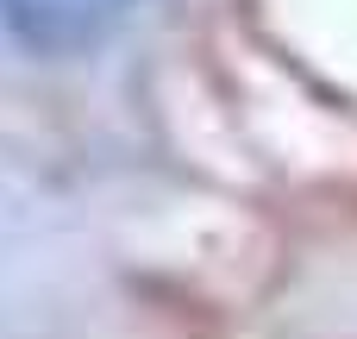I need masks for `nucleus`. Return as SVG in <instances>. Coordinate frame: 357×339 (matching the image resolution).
I'll return each mask as SVG.
<instances>
[{
  "label": "nucleus",
  "mask_w": 357,
  "mask_h": 339,
  "mask_svg": "<svg viewBox=\"0 0 357 339\" xmlns=\"http://www.w3.org/2000/svg\"><path fill=\"white\" fill-rule=\"evenodd\" d=\"M144 0H0L6 31L31 50V57H88L100 50Z\"/></svg>",
  "instance_id": "f257e3e1"
}]
</instances>
